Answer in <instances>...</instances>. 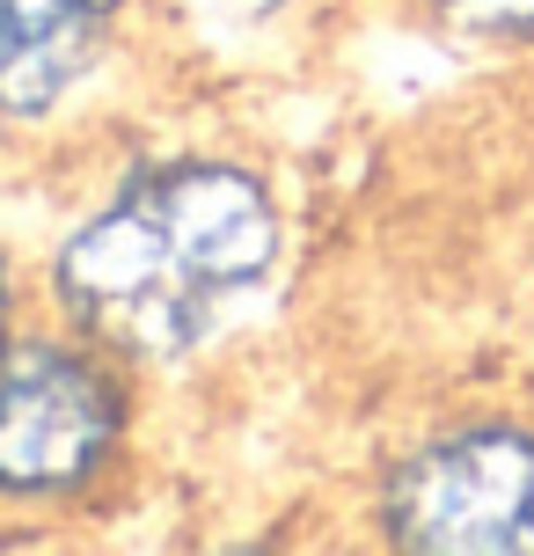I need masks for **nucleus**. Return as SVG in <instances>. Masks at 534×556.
I'll use <instances>...</instances> for the list:
<instances>
[{"label": "nucleus", "instance_id": "obj_1", "mask_svg": "<svg viewBox=\"0 0 534 556\" xmlns=\"http://www.w3.org/2000/svg\"><path fill=\"white\" fill-rule=\"evenodd\" d=\"M285 213L264 168L176 147L117 168L44 256V315L117 359L183 366L271 286Z\"/></svg>", "mask_w": 534, "mask_h": 556}, {"label": "nucleus", "instance_id": "obj_2", "mask_svg": "<svg viewBox=\"0 0 534 556\" xmlns=\"http://www.w3.org/2000/svg\"><path fill=\"white\" fill-rule=\"evenodd\" d=\"M132 366L29 315L0 344V513H66L96 498L132 446Z\"/></svg>", "mask_w": 534, "mask_h": 556}, {"label": "nucleus", "instance_id": "obj_3", "mask_svg": "<svg viewBox=\"0 0 534 556\" xmlns=\"http://www.w3.org/2000/svg\"><path fill=\"white\" fill-rule=\"evenodd\" d=\"M373 520L418 556H534V432L476 417L418 440L389 462Z\"/></svg>", "mask_w": 534, "mask_h": 556}, {"label": "nucleus", "instance_id": "obj_4", "mask_svg": "<svg viewBox=\"0 0 534 556\" xmlns=\"http://www.w3.org/2000/svg\"><path fill=\"white\" fill-rule=\"evenodd\" d=\"M140 0H0V132L81 117L132 52Z\"/></svg>", "mask_w": 534, "mask_h": 556}, {"label": "nucleus", "instance_id": "obj_5", "mask_svg": "<svg viewBox=\"0 0 534 556\" xmlns=\"http://www.w3.org/2000/svg\"><path fill=\"white\" fill-rule=\"evenodd\" d=\"M432 15L476 45H534V0H432Z\"/></svg>", "mask_w": 534, "mask_h": 556}, {"label": "nucleus", "instance_id": "obj_6", "mask_svg": "<svg viewBox=\"0 0 534 556\" xmlns=\"http://www.w3.org/2000/svg\"><path fill=\"white\" fill-rule=\"evenodd\" d=\"M183 8H198L213 29H264V23H279V15H293L301 0H183Z\"/></svg>", "mask_w": 534, "mask_h": 556}, {"label": "nucleus", "instance_id": "obj_7", "mask_svg": "<svg viewBox=\"0 0 534 556\" xmlns=\"http://www.w3.org/2000/svg\"><path fill=\"white\" fill-rule=\"evenodd\" d=\"M29 323V301H23V271H15V256L0 250V344Z\"/></svg>", "mask_w": 534, "mask_h": 556}]
</instances>
